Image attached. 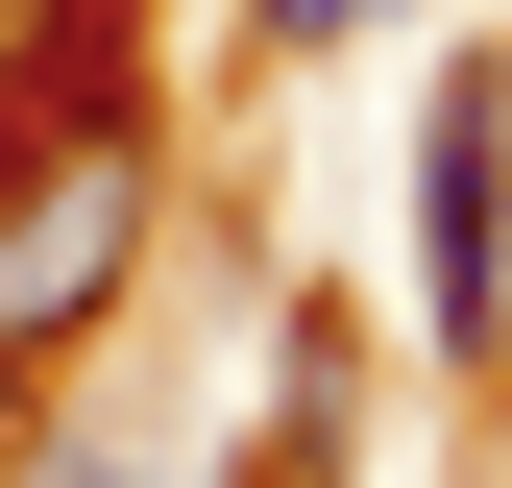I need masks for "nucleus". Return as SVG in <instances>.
<instances>
[{
  "label": "nucleus",
  "instance_id": "f257e3e1",
  "mask_svg": "<svg viewBox=\"0 0 512 488\" xmlns=\"http://www.w3.org/2000/svg\"><path fill=\"white\" fill-rule=\"evenodd\" d=\"M147 220H171V171H147V122L122 98H49V122H0V366H74L122 318V269H147Z\"/></svg>",
  "mask_w": 512,
  "mask_h": 488
},
{
  "label": "nucleus",
  "instance_id": "f03ea898",
  "mask_svg": "<svg viewBox=\"0 0 512 488\" xmlns=\"http://www.w3.org/2000/svg\"><path fill=\"white\" fill-rule=\"evenodd\" d=\"M415 342L512 366V49H439L415 98Z\"/></svg>",
  "mask_w": 512,
  "mask_h": 488
},
{
  "label": "nucleus",
  "instance_id": "7ed1b4c3",
  "mask_svg": "<svg viewBox=\"0 0 512 488\" xmlns=\"http://www.w3.org/2000/svg\"><path fill=\"white\" fill-rule=\"evenodd\" d=\"M0 488H171L147 440H98V415H25V464H0Z\"/></svg>",
  "mask_w": 512,
  "mask_h": 488
},
{
  "label": "nucleus",
  "instance_id": "20e7f679",
  "mask_svg": "<svg viewBox=\"0 0 512 488\" xmlns=\"http://www.w3.org/2000/svg\"><path fill=\"white\" fill-rule=\"evenodd\" d=\"M366 25H415V0H244V49H293V74H317V49H366Z\"/></svg>",
  "mask_w": 512,
  "mask_h": 488
},
{
  "label": "nucleus",
  "instance_id": "39448f33",
  "mask_svg": "<svg viewBox=\"0 0 512 488\" xmlns=\"http://www.w3.org/2000/svg\"><path fill=\"white\" fill-rule=\"evenodd\" d=\"M25 415H49V391H25V366H0V464H25Z\"/></svg>",
  "mask_w": 512,
  "mask_h": 488
},
{
  "label": "nucleus",
  "instance_id": "423d86ee",
  "mask_svg": "<svg viewBox=\"0 0 512 488\" xmlns=\"http://www.w3.org/2000/svg\"><path fill=\"white\" fill-rule=\"evenodd\" d=\"M0 122H25V98H0Z\"/></svg>",
  "mask_w": 512,
  "mask_h": 488
}]
</instances>
